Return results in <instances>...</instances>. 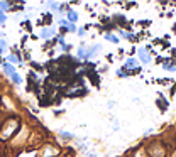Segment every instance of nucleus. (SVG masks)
Wrapping results in <instances>:
<instances>
[{"instance_id":"f257e3e1","label":"nucleus","mask_w":176,"mask_h":157,"mask_svg":"<svg viewBox=\"0 0 176 157\" xmlns=\"http://www.w3.org/2000/svg\"><path fill=\"white\" fill-rule=\"evenodd\" d=\"M139 56H141V59L144 61V63H149V59H151V57H149V54H146V51H144V49H141V51H139Z\"/></svg>"},{"instance_id":"f03ea898","label":"nucleus","mask_w":176,"mask_h":157,"mask_svg":"<svg viewBox=\"0 0 176 157\" xmlns=\"http://www.w3.org/2000/svg\"><path fill=\"white\" fill-rule=\"evenodd\" d=\"M3 69H5V73L10 74V76L15 73V68H14V66H10V64H5V66H3Z\"/></svg>"},{"instance_id":"7ed1b4c3","label":"nucleus","mask_w":176,"mask_h":157,"mask_svg":"<svg viewBox=\"0 0 176 157\" xmlns=\"http://www.w3.org/2000/svg\"><path fill=\"white\" fill-rule=\"evenodd\" d=\"M68 19L71 20V24H73V22H76V19H78V15H76V12H73V10H70V12H68Z\"/></svg>"},{"instance_id":"20e7f679","label":"nucleus","mask_w":176,"mask_h":157,"mask_svg":"<svg viewBox=\"0 0 176 157\" xmlns=\"http://www.w3.org/2000/svg\"><path fill=\"white\" fill-rule=\"evenodd\" d=\"M164 69H168V71H176V64H173V63H164Z\"/></svg>"},{"instance_id":"39448f33","label":"nucleus","mask_w":176,"mask_h":157,"mask_svg":"<svg viewBox=\"0 0 176 157\" xmlns=\"http://www.w3.org/2000/svg\"><path fill=\"white\" fill-rule=\"evenodd\" d=\"M105 37H107L108 41H112L114 44H117V42H119V37H115L114 34H105Z\"/></svg>"},{"instance_id":"423d86ee","label":"nucleus","mask_w":176,"mask_h":157,"mask_svg":"<svg viewBox=\"0 0 176 157\" xmlns=\"http://www.w3.org/2000/svg\"><path fill=\"white\" fill-rule=\"evenodd\" d=\"M12 80H14V83H15V85H20V83H22V80H20V76H19L17 73L12 74Z\"/></svg>"},{"instance_id":"0eeeda50","label":"nucleus","mask_w":176,"mask_h":157,"mask_svg":"<svg viewBox=\"0 0 176 157\" xmlns=\"http://www.w3.org/2000/svg\"><path fill=\"white\" fill-rule=\"evenodd\" d=\"M51 34H53V31H51V29H44V31L41 32V36H43V37H49Z\"/></svg>"},{"instance_id":"6e6552de","label":"nucleus","mask_w":176,"mask_h":157,"mask_svg":"<svg viewBox=\"0 0 176 157\" xmlns=\"http://www.w3.org/2000/svg\"><path fill=\"white\" fill-rule=\"evenodd\" d=\"M136 64H137L136 59H129V61H127V68H132V66H136Z\"/></svg>"},{"instance_id":"1a4fd4ad","label":"nucleus","mask_w":176,"mask_h":157,"mask_svg":"<svg viewBox=\"0 0 176 157\" xmlns=\"http://www.w3.org/2000/svg\"><path fill=\"white\" fill-rule=\"evenodd\" d=\"M0 22H2V24L5 22V14H3L2 10H0Z\"/></svg>"},{"instance_id":"9d476101","label":"nucleus","mask_w":176,"mask_h":157,"mask_svg":"<svg viewBox=\"0 0 176 157\" xmlns=\"http://www.w3.org/2000/svg\"><path fill=\"white\" fill-rule=\"evenodd\" d=\"M9 61H10V63H17V57H15V56H9Z\"/></svg>"},{"instance_id":"9b49d317","label":"nucleus","mask_w":176,"mask_h":157,"mask_svg":"<svg viewBox=\"0 0 176 157\" xmlns=\"http://www.w3.org/2000/svg\"><path fill=\"white\" fill-rule=\"evenodd\" d=\"M7 7H9V5H7L5 2H2V3H0V9H7Z\"/></svg>"}]
</instances>
